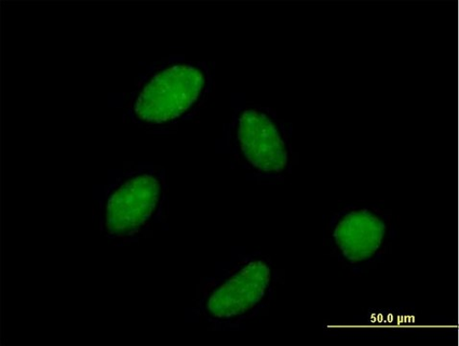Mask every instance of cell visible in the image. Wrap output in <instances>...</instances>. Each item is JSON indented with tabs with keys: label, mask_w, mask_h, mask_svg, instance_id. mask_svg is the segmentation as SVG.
Returning <instances> with one entry per match:
<instances>
[{
	"label": "cell",
	"mask_w": 459,
	"mask_h": 346,
	"mask_svg": "<svg viewBox=\"0 0 459 346\" xmlns=\"http://www.w3.org/2000/svg\"><path fill=\"white\" fill-rule=\"evenodd\" d=\"M165 197L163 176L153 169L134 171L121 179L108 195L102 211V229L111 238H130L155 220Z\"/></svg>",
	"instance_id": "obj_5"
},
{
	"label": "cell",
	"mask_w": 459,
	"mask_h": 346,
	"mask_svg": "<svg viewBox=\"0 0 459 346\" xmlns=\"http://www.w3.org/2000/svg\"><path fill=\"white\" fill-rule=\"evenodd\" d=\"M275 283L272 261L260 253H252L239 258L209 290L202 302V312L212 322L238 325L267 307L273 298Z\"/></svg>",
	"instance_id": "obj_4"
},
{
	"label": "cell",
	"mask_w": 459,
	"mask_h": 346,
	"mask_svg": "<svg viewBox=\"0 0 459 346\" xmlns=\"http://www.w3.org/2000/svg\"><path fill=\"white\" fill-rule=\"evenodd\" d=\"M391 211L372 203H352L331 218L328 242L337 261L353 273H363L381 263L395 241Z\"/></svg>",
	"instance_id": "obj_2"
},
{
	"label": "cell",
	"mask_w": 459,
	"mask_h": 346,
	"mask_svg": "<svg viewBox=\"0 0 459 346\" xmlns=\"http://www.w3.org/2000/svg\"><path fill=\"white\" fill-rule=\"evenodd\" d=\"M210 74L201 63L178 62L148 75L132 102V114L146 125H164L182 118L204 100Z\"/></svg>",
	"instance_id": "obj_3"
},
{
	"label": "cell",
	"mask_w": 459,
	"mask_h": 346,
	"mask_svg": "<svg viewBox=\"0 0 459 346\" xmlns=\"http://www.w3.org/2000/svg\"><path fill=\"white\" fill-rule=\"evenodd\" d=\"M228 137L238 163L256 180L279 181L290 172L291 133L275 111L241 106L234 112Z\"/></svg>",
	"instance_id": "obj_1"
}]
</instances>
